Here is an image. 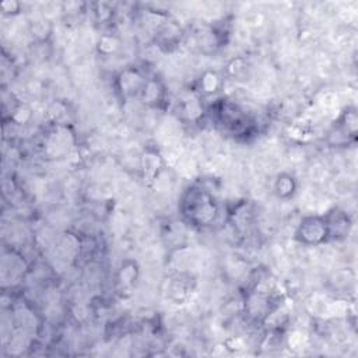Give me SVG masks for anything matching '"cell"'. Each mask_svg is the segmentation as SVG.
Listing matches in <instances>:
<instances>
[{"mask_svg": "<svg viewBox=\"0 0 358 358\" xmlns=\"http://www.w3.org/2000/svg\"><path fill=\"white\" fill-rule=\"evenodd\" d=\"M329 232L327 222L317 217H309L306 218L301 227L298 234L301 235V239L308 243H317L326 238Z\"/></svg>", "mask_w": 358, "mask_h": 358, "instance_id": "obj_2", "label": "cell"}, {"mask_svg": "<svg viewBox=\"0 0 358 358\" xmlns=\"http://www.w3.org/2000/svg\"><path fill=\"white\" fill-rule=\"evenodd\" d=\"M189 214L201 224H208L215 217V207L206 193H196L189 200Z\"/></svg>", "mask_w": 358, "mask_h": 358, "instance_id": "obj_1", "label": "cell"}]
</instances>
